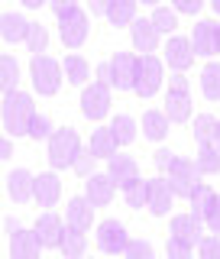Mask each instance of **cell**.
<instances>
[{"label": "cell", "instance_id": "obj_1", "mask_svg": "<svg viewBox=\"0 0 220 259\" xmlns=\"http://www.w3.org/2000/svg\"><path fill=\"white\" fill-rule=\"evenodd\" d=\"M32 117H36V107H32V97H29V94H23V91L4 94L0 120H4V130H7L10 136H26Z\"/></svg>", "mask_w": 220, "mask_h": 259}, {"label": "cell", "instance_id": "obj_2", "mask_svg": "<svg viewBox=\"0 0 220 259\" xmlns=\"http://www.w3.org/2000/svg\"><path fill=\"white\" fill-rule=\"evenodd\" d=\"M46 146H49V165H52V172H65V168H71L75 159L81 156V149H84L78 130H71V126H59L46 140Z\"/></svg>", "mask_w": 220, "mask_h": 259}, {"label": "cell", "instance_id": "obj_3", "mask_svg": "<svg viewBox=\"0 0 220 259\" xmlns=\"http://www.w3.org/2000/svg\"><path fill=\"white\" fill-rule=\"evenodd\" d=\"M29 71H32V88H36V94H42V97L59 94L62 78H65V68L52 59V55H32Z\"/></svg>", "mask_w": 220, "mask_h": 259}, {"label": "cell", "instance_id": "obj_4", "mask_svg": "<svg viewBox=\"0 0 220 259\" xmlns=\"http://www.w3.org/2000/svg\"><path fill=\"white\" fill-rule=\"evenodd\" d=\"M133 243V237L126 233V224L123 221H101L97 224V249L104 256H123L126 246Z\"/></svg>", "mask_w": 220, "mask_h": 259}, {"label": "cell", "instance_id": "obj_5", "mask_svg": "<svg viewBox=\"0 0 220 259\" xmlns=\"http://www.w3.org/2000/svg\"><path fill=\"white\" fill-rule=\"evenodd\" d=\"M87 32H91V16L81 10V7H75V10H68V13L59 16V36H62V42L68 49L84 46Z\"/></svg>", "mask_w": 220, "mask_h": 259}, {"label": "cell", "instance_id": "obj_6", "mask_svg": "<svg viewBox=\"0 0 220 259\" xmlns=\"http://www.w3.org/2000/svg\"><path fill=\"white\" fill-rule=\"evenodd\" d=\"M201 168H198V162L194 159H185V156H178L175 159V165L168 168V182H172V191L178 194V198H191V191L201 185Z\"/></svg>", "mask_w": 220, "mask_h": 259}, {"label": "cell", "instance_id": "obj_7", "mask_svg": "<svg viewBox=\"0 0 220 259\" xmlns=\"http://www.w3.org/2000/svg\"><path fill=\"white\" fill-rule=\"evenodd\" d=\"M162 78H165V71H162V62L156 59V55H140L133 91L140 94V97H152L162 88Z\"/></svg>", "mask_w": 220, "mask_h": 259}, {"label": "cell", "instance_id": "obj_8", "mask_svg": "<svg viewBox=\"0 0 220 259\" xmlns=\"http://www.w3.org/2000/svg\"><path fill=\"white\" fill-rule=\"evenodd\" d=\"M81 113L87 120H104L110 113V88L94 81V84L81 88Z\"/></svg>", "mask_w": 220, "mask_h": 259}, {"label": "cell", "instance_id": "obj_9", "mask_svg": "<svg viewBox=\"0 0 220 259\" xmlns=\"http://www.w3.org/2000/svg\"><path fill=\"white\" fill-rule=\"evenodd\" d=\"M175 198H178V194L172 191V182H168L165 175L149 178V204H146V207H149L152 217H165L168 210H172Z\"/></svg>", "mask_w": 220, "mask_h": 259}, {"label": "cell", "instance_id": "obj_10", "mask_svg": "<svg viewBox=\"0 0 220 259\" xmlns=\"http://www.w3.org/2000/svg\"><path fill=\"white\" fill-rule=\"evenodd\" d=\"M194 55H198V49H194V42L185 39V36H172L165 42V65L172 71H188L194 65Z\"/></svg>", "mask_w": 220, "mask_h": 259}, {"label": "cell", "instance_id": "obj_11", "mask_svg": "<svg viewBox=\"0 0 220 259\" xmlns=\"http://www.w3.org/2000/svg\"><path fill=\"white\" fill-rule=\"evenodd\" d=\"M32 230H36V237H39V243H42L46 249H59L65 230H68V224L59 221V214L46 210V214H39V221L32 224Z\"/></svg>", "mask_w": 220, "mask_h": 259}, {"label": "cell", "instance_id": "obj_12", "mask_svg": "<svg viewBox=\"0 0 220 259\" xmlns=\"http://www.w3.org/2000/svg\"><path fill=\"white\" fill-rule=\"evenodd\" d=\"M110 65H113V88H117V91H133L140 59H136L133 52H117L110 59Z\"/></svg>", "mask_w": 220, "mask_h": 259}, {"label": "cell", "instance_id": "obj_13", "mask_svg": "<svg viewBox=\"0 0 220 259\" xmlns=\"http://www.w3.org/2000/svg\"><path fill=\"white\" fill-rule=\"evenodd\" d=\"M172 237H178V240H185V243H191V246H201V240H204V221H201L198 214H178V217H172Z\"/></svg>", "mask_w": 220, "mask_h": 259}, {"label": "cell", "instance_id": "obj_14", "mask_svg": "<svg viewBox=\"0 0 220 259\" xmlns=\"http://www.w3.org/2000/svg\"><path fill=\"white\" fill-rule=\"evenodd\" d=\"M65 224L87 233V230H91V224H94V201L87 198V194H84V198H81V194H78V198H71L68 207H65Z\"/></svg>", "mask_w": 220, "mask_h": 259}, {"label": "cell", "instance_id": "obj_15", "mask_svg": "<svg viewBox=\"0 0 220 259\" xmlns=\"http://www.w3.org/2000/svg\"><path fill=\"white\" fill-rule=\"evenodd\" d=\"M117 188H120V185L113 182L107 172H104V175H101V172H94V175L84 182V194L94 201V207H107L110 201H113V194H117Z\"/></svg>", "mask_w": 220, "mask_h": 259}, {"label": "cell", "instance_id": "obj_16", "mask_svg": "<svg viewBox=\"0 0 220 259\" xmlns=\"http://www.w3.org/2000/svg\"><path fill=\"white\" fill-rule=\"evenodd\" d=\"M32 191H36V175L26 172V168H13L10 175H7V194H10L13 204H26L32 198Z\"/></svg>", "mask_w": 220, "mask_h": 259}, {"label": "cell", "instance_id": "obj_17", "mask_svg": "<svg viewBox=\"0 0 220 259\" xmlns=\"http://www.w3.org/2000/svg\"><path fill=\"white\" fill-rule=\"evenodd\" d=\"M59 194H62V178L55 172H42L36 175V191H32V201L39 207H55L59 204Z\"/></svg>", "mask_w": 220, "mask_h": 259}, {"label": "cell", "instance_id": "obj_18", "mask_svg": "<svg viewBox=\"0 0 220 259\" xmlns=\"http://www.w3.org/2000/svg\"><path fill=\"white\" fill-rule=\"evenodd\" d=\"M107 175L120 185V188H126L133 178H140V165H136L133 156H126V152H117V156L107 159Z\"/></svg>", "mask_w": 220, "mask_h": 259}, {"label": "cell", "instance_id": "obj_19", "mask_svg": "<svg viewBox=\"0 0 220 259\" xmlns=\"http://www.w3.org/2000/svg\"><path fill=\"white\" fill-rule=\"evenodd\" d=\"M42 243H39L36 230H20L10 237V259H39L42 253Z\"/></svg>", "mask_w": 220, "mask_h": 259}, {"label": "cell", "instance_id": "obj_20", "mask_svg": "<svg viewBox=\"0 0 220 259\" xmlns=\"http://www.w3.org/2000/svg\"><path fill=\"white\" fill-rule=\"evenodd\" d=\"M129 36H133L136 52L152 55V52H156V46H159V36H162V32L152 26V20H136L133 26H129Z\"/></svg>", "mask_w": 220, "mask_h": 259}, {"label": "cell", "instance_id": "obj_21", "mask_svg": "<svg viewBox=\"0 0 220 259\" xmlns=\"http://www.w3.org/2000/svg\"><path fill=\"white\" fill-rule=\"evenodd\" d=\"M29 26H32V23H29L23 13H4V16H0V36H4V42H7V46H13V42H26Z\"/></svg>", "mask_w": 220, "mask_h": 259}, {"label": "cell", "instance_id": "obj_22", "mask_svg": "<svg viewBox=\"0 0 220 259\" xmlns=\"http://www.w3.org/2000/svg\"><path fill=\"white\" fill-rule=\"evenodd\" d=\"M168 113V120L172 123H188V117H191V91H175V88H168V94H165V107H162Z\"/></svg>", "mask_w": 220, "mask_h": 259}, {"label": "cell", "instance_id": "obj_23", "mask_svg": "<svg viewBox=\"0 0 220 259\" xmlns=\"http://www.w3.org/2000/svg\"><path fill=\"white\" fill-rule=\"evenodd\" d=\"M217 26L214 20H201L191 32V42L198 49V55H217Z\"/></svg>", "mask_w": 220, "mask_h": 259}, {"label": "cell", "instance_id": "obj_24", "mask_svg": "<svg viewBox=\"0 0 220 259\" xmlns=\"http://www.w3.org/2000/svg\"><path fill=\"white\" fill-rule=\"evenodd\" d=\"M168 126H172V120H168L165 110H146L143 113V136L152 143H162L168 136Z\"/></svg>", "mask_w": 220, "mask_h": 259}, {"label": "cell", "instance_id": "obj_25", "mask_svg": "<svg viewBox=\"0 0 220 259\" xmlns=\"http://www.w3.org/2000/svg\"><path fill=\"white\" fill-rule=\"evenodd\" d=\"M87 149H91L97 159H110V156H117L120 143H117V136H113L110 126H97L91 133V140H87Z\"/></svg>", "mask_w": 220, "mask_h": 259}, {"label": "cell", "instance_id": "obj_26", "mask_svg": "<svg viewBox=\"0 0 220 259\" xmlns=\"http://www.w3.org/2000/svg\"><path fill=\"white\" fill-rule=\"evenodd\" d=\"M136 4L140 0H110L107 4V20L110 26H133L140 16H136Z\"/></svg>", "mask_w": 220, "mask_h": 259}, {"label": "cell", "instance_id": "obj_27", "mask_svg": "<svg viewBox=\"0 0 220 259\" xmlns=\"http://www.w3.org/2000/svg\"><path fill=\"white\" fill-rule=\"evenodd\" d=\"M65 68V81L75 88H87V78H91V65H87L81 55H68V59L62 62Z\"/></svg>", "mask_w": 220, "mask_h": 259}, {"label": "cell", "instance_id": "obj_28", "mask_svg": "<svg viewBox=\"0 0 220 259\" xmlns=\"http://www.w3.org/2000/svg\"><path fill=\"white\" fill-rule=\"evenodd\" d=\"M62 256L65 259H84L87 256V240H84V230H75V227H68L62 237Z\"/></svg>", "mask_w": 220, "mask_h": 259}, {"label": "cell", "instance_id": "obj_29", "mask_svg": "<svg viewBox=\"0 0 220 259\" xmlns=\"http://www.w3.org/2000/svg\"><path fill=\"white\" fill-rule=\"evenodd\" d=\"M194 162H198V168L204 175H217L220 172V146L210 140V143H198V156H194Z\"/></svg>", "mask_w": 220, "mask_h": 259}, {"label": "cell", "instance_id": "obj_30", "mask_svg": "<svg viewBox=\"0 0 220 259\" xmlns=\"http://www.w3.org/2000/svg\"><path fill=\"white\" fill-rule=\"evenodd\" d=\"M214 201H217V194H214V188L210 185H204L201 182L198 188L191 191V198H188V207H191V214H198L201 221L210 214V207H214Z\"/></svg>", "mask_w": 220, "mask_h": 259}, {"label": "cell", "instance_id": "obj_31", "mask_svg": "<svg viewBox=\"0 0 220 259\" xmlns=\"http://www.w3.org/2000/svg\"><path fill=\"white\" fill-rule=\"evenodd\" d=\"M201 91L207 101H220V62H207L201 68Z\"/></svg>", "mask_w": 220, "mask_h": 259}, {"label": "cell", "instance_id": "obj_32", "mask_svg": "<svg viewBox=\"0 0 220 259\" xmlns=\"http://www.w3.org/2000/svg\"><path fill=\"white\" fill-rule=\"evenodd\" d=\"M123 198H126V207H146L149 204V178H133V182L123 188Z\"/></svg>", "mask_w": 220, "mask_h": 259}, {"label": "cell", "instance_id": "obj_33", "mask_svg": "<svg viewBox=\"0 0 220 259\" xmlns=\"http://www.w3.org/2000/svg\"><path fill=\"white\" fill-rule=\"evenodd\" d=\"M110 130H113V136H117L120 146H129L136 140V120L129 117V113H117V117L110 120Z\"/></svg>", "mask_w": 220, "mask_h": 259}, {"label": "cell", "instance_id": "obj_34", "mask_svg": "<svg viewBox=\"0 0 220 259\" xmlns=\"http://www.w3.org/2000/svg\"><path fill=\"white\" fill-rule=\"evenodd\" d=\"M16 84H20V62L13 55H4L0 59V88H4V94H10L16 91Z\"/></svg>", "mask_w": 220, "mask_h": 259}, {"label": "cell", "instance_id": "obj_35", "mask_svg": "<svg viewBox=\"0 0 220 259\" xmlns=\"http://www.w3.org/2000/svg\"><path fill=\"white\" fill-rule=\"evenodd\" d=\"M152 26H156L159 32H175L178 26V10L175 7H152Z\"/></svg>", "mask_w": 220, "mask_h": 259}, {"label": "cell", "instance_id": "obj_36", "mask_svg": "<svg viewBox=\"0 0 220 259\" xmlns=\"http://www.w3.org/2000/svg\"><path fill=\"white\" fill-rule=\"evenodd\" d=\"M26 49H29L32 55H46V49H49V29L42 26V23H32V26H29Z\"/></svg>", "mask_w": 220, "mask_h": 259}, {"label": "cell", "instance_id": "obj_37", "mask_svg": "<svg viewBox=\"0 0 220 259\" xmlns=\"http://www.w3.org/2000/svg\"><path fill=\"white\" fill-rule=\"evenodd\" d=\"M214 130H217V120L210 117V113H201V117H194L191 133H194V140H198V143H210V140H214Z\"/></svg>", "mask_w": 220, "mask_h": 259}, {"label": "cell", "instance_id": "obj_38", "mask_svg": "<svg viewBox=\"0 0 220 259\" xmlns=\"http://www.w3.org/2000/svg\"><path fill=\"white\" fill-rule=\"evenodd\" d=\"M52 133H55L52 120H49L46 113H36V117H32V123H29V133H26V136H32V140H49Z\"/></svg>", "mask_w": 220, "mask_h": 259}, {"label": "cell", "instance_id": "obj_39", "mask_svg": "<svg viewBox=\"0 0 220 259\" xmlns=\"http://www.w3.org/2000/svg\"><path fill=\"white\" fill-rule=\"evenodd\" d=\"M165 256L168 259H194V246H191V243H185V240H178V237H168Z\"/></svg>", "mask_w": 220, "mask_h": 259}, {"label": "cell", "instance_id": "obj_40", "mask_svg": "<svg viewBox=\"0 0 220 259\" xmlns=\"http://www.w3.org/2000/svg\"><path fill=\"white\" fill-rule=\"evenodd\" d=\"M94 165H97V156L91 149H81V156L75 159V165H71V172L81 175V178H91L94 175Z\"/></svg>", "mask_w": 220, "mask_h": 259}, {"label": "cell", "instance_id": "obj_41", "mask_svg": "<svg viewBox=\"0 0 220 259\" xmlns=\"http://www.w3.org/2000/svg\"><path fill=\"white\" fill-rule=\"evenodd\" d=\"M123 259H156V249H152L149 240H133V243L126 246Z\"/></svg>", "mask_w": 220, "mask_h": 259}, {"label": "cell", "instance_id": "obj_42", "mask_svg": "<svg viewBox=\"0 0 220 259\" xmlns=\"http://www.w3.org/2000/svg\"><path fill=\"white\" fill-rule=\"evenodd\" d=\"M175 159H178V152L165 149V146H162V149H156V152H152V165H156V168H159L162 175H168V168L175 165Z\"/></svg>", "mask_w": 220, "mask_h": 259}, {"label": "cell", "instance_id": "obj_43", "mask_svg": "<svg viewBox=\"0 0 220 259\" xmlns=\"http://www.w3.org/2000/svg\"><path fill=\"white\" fill-rule=\"evenodd\" d=\"M198 259H220V237H204L198 246Z\"/></svg>", "mask_w": 220, "mask_h": 259}, {"label": "cell", "instance_id": "obj_44", "mask_svg": "<svg viewBox=\"0 0 220 259\" xmlns=\"http://www.w3.org/2000/svg\"><path fill=\"white\" fill-rule=\"evenodd\" d=\"M172 7L178 13H188V16H194L201 10V7H204V0H172Z\"/></svg>", "mask_w": 220, "mask_h": 259}, {"label": "cell", "instance_id": "obj_45", "mask_svg": "<svg viewBox=\"0 0 220 259\" xmlns=\"http://www.w3.org/2000/svg\"><path fill=\"white\" fill-rule=\"evenodd\" d=\"M94 75H97V81H101V84L113 88V65H110V62H101V65L94 68Z\"/></svg>", "mask_w": 220, "mask_h": 259}, {"label": "cell", "instance_id": "obj_46", "mask_svg": "<svg viewBox=\"0 0 220 259\" xmlns=\"http://www.w3.org/2000/svg\"><path fill=\"white\" fill-rule=\"evenodd\" d=\"M204 224L210 227V230L220 237V194H217V201H214V207H210V214L204 217Z\"/></svg>", "mask_w": 220, "mask_h": 259}, {"label": "cell", "instance_id": "obj_47", "mask_svg": "<svg viewBox=\"0 0 220 259\" xmlns=\"http://www.w3.org/2000/svg\"><path fill=\"white\" fill-rule=\"evenodd\" d=\"M49 7H52V13H55V16H62V13L75 10V7H78V0H49Z\"/></svg>", "mask_w": 220, "mask_h": 259}, {"label": "cell", "instance_id": "obj_48", "mask_svg": "<svg viewBox=\"0 0 220 259\" xmlns=\"http://www.w3.org/2000/svg\"><path fill=\"white\" fill-rule=\"evenodd\" d=\"M168 88H175V91H188V78H185V71H175V75L168 78Z\"/></svg>", "mask_w": 220, "mask_h": 259}, {"label": "cell", "instance_id": "obj_49", "mask_svg": "<svg viewBox=\"0 0 220 259\" xmlns=\"http://www.w3.org/2000/svg\"><path fill=\"white\" fill-rule=\"evenodd\" d=\"M20 230H23V227L16 224V217H4V233H7V237H13V233H20Z\"/></svg>", "mask_w": 220, "mask_h": 259}, {"label": "cell", "instance_id": "obj_50", "mask_svg": "<svg viewBox=\"0 0 220 259\" xmlns=\"http://www.w3.org/2000/svg\"><path fill=\"white\" fill-rule=\"evenodd\" d=\"M10 156H13V143H10V140H7V136H4V140H0V159L7 162Z\"/></svg>", "mask_w": 220, "mask_h": 259}, {"label": "cell", "instance_id": "obj_51", "mask_svg": "<svg viewBox=\"0 0 220 259\" xmlns=\"http://www.w3.org/2000/svg\"><path fill=\"white\" fill-rule=\"evenodd\" d=\"M107 4H110V0H91V13L107 16Z\"/></svg>", "mask_w": 220, "mask_h": 259}, {"label": "cell", "instance_id": "obj_52", "mask_svg": "<svg viewBox=\"0 0 220 259\" xmlns=\"http://www.w3.org/2000/svg\"><path fill=\"white\" fill-rule=\"evenodd\" d=\"M23 7H32V10H36V7H42V4H49V0H20Z\"/></svg>", "mask_w": 220, "mask_h": 259}, {"label": "cell", "instance_id": "obj_53", "mask_svg": "<svg viewBox=\"0 0 220 259\" xmlns=\"http://www.w3.org/2000/svg\"><path fill=\"white\" fill-rule=\"evenodd\" d=\"M214 143L220 146V120H217V130H214Z\"/></svg>", "mask_w": 220, "mask_h": 259}, {"label": "cell", "instance_id": "obj_54", "mask_svg": "<svg viewBox=\"0 0 220 259\" xmlns=\"http://www.w3.org/2000/svg\"><path fill=\"white\" fill-rule=\"evenodd\" d=\"M140 4H146V7H159V0H140Z\"/></svg>", "mask_w": 220, "mask_h": 259}, {"label": "cell", "instance_id": "obj_55", "mask_svg": "<svg viewBox=\"0 0 220 259\" xmlns=\"http://www.w3.org/2000/svg\"><path fill=\"white\" fill-rule=\"evenodd\" d=\"M210 4H214V13H220V0H210Z\"/></svg>", "mask_w": 220, "mask_h": 259}, {"label": "cell", "instance_id": "obj_56", "mask_svg": "<svg viewBox=\"0 0 220 259\" xmlns=\"http://www.w3.org/2000/svg\"><path fill=\"white\" fill-rule=\"evenodd\" d=\"M217 52H220V26H217Z\"/></svg>", "mask_w": 220, "mask_h": 259}, {"label": "cell", "instance_id": "obj_57", "mask_svg": "<svg viewBox=\"0 0 220 259\" xmlns=\"http://www.w3.org/2000/svg\"><path fill=\"white\" fill-rule=\"evenodd\" d=\"M84 259H87V256H84Z\"/></svg>", "mask_w": 220, "mask_h": 259}]
</instances>
